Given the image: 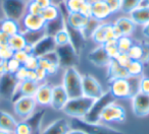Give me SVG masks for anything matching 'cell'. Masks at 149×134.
Here are the masks:
<instances>
[{
    "label": "cell",
    "instance_id": "obj_20",
    "mask_svg": "<svg viewBox=\"0 0 149 134\" xmlns=\"http://www.w3.org/2000/svg\"><path fill=\"white\" fill-rule=\"evenodd\" d=\"M52 97V87L48 83H41L38 87L36 93L34 96L36 103L42 107L50 106Z\"/></svg>",
    "mask_w": 149,
    "mask_h": 134
},
{
    "label": "cell",
    "instance_id": "obj_18",
    "mask_svg": "<svg viewBox=\"0 0 149 134\" xmlns=\"http://www.w3.org/2000/svg\"><path fill=\"white\" fill-rule=\"evenodd\" d=\"M68 96L62 85H55L52 87V97L50 106L56 111H62L68 101Z\"/></svg>",
    "mask_w": 149,
    "mask_h": 134
},
{
    "label": "cell",
    "instance_id": "obj_1",
    "mask_svg": "<svg viewBox=\"0 0 149 134\" xmlns=\"http://www.w3.org/2000/svg\"><path fill=\"white\" fill-rule=\"evenodd\" d=\"M141 76H129L126 78H116L109 81V93L116 100L132 99L139 93V82Z\"/></svg>",
    "mask_w": 149,
    "mask_h": 134
},
{
    "label": "cell",
    "instance_id": "obj_14",
    "mask_svg": "<svg viewBox=\"0 0 149 134\" xmlns=\"http://www.w3.org/2000/svg\"><path fill=\"white\" fill-rule=\"evenodd\" d=\"M38 87H39V82L38 81L29 80V79L19 81L11 101L15 102L19 98H23V97H34Z\"/></svg>",
    "mask_w": 149,
    "mask_h": 134
},
{
    "label": "cell",
    "instance_id": "obj_17",
    "mask_svg": "<svg viewBox=\"0 0 149 134\" xmlns=\"http://www.w3.org/2000/svg\"><path fill=\"white\" fill-rule=\"evenodd\" d=\"M116 39L120 37H130L135 31L136 25L130 17H120L113 23Z\"/></svg>",
    "mask_w": 149,
    "mask_h": 134
},
{
    "label": "cell",
    "instance_id": "obj_9",
    "mask_svg": "<svg viewBox=\"0 0 149 134\" xmlns=\"http://www.w3.org/2000/svg\"><path fill=\"white\" fill-rule=\"evenodd\" d=\"M36 103L34 97H23L13 102V110L17 117L26 120L29 118L36 110Z\"/></svg>",
    "mask_w": 149,
    "mask_h": 134
},
{
    "label": "cell",
    "instance_id": "obj_34",
    "mask_svg": "<svg viewBox=\"0 0 149 134\" xmlns=\"http://www.w3.org/2000/svg\"><path fill=\"white\" fill-rule=\"evenodd\" d=\"M100 23H101V21H97V19H93V17L90 16L88 23H86V25L84 27V29L82 30L84 37H85L86 39H88V38H91L92 35H93V33L95 32V30L97 29L98 25H99Z\"/></svg>",
    "mask_w": 149,
    "mask_h": 134
},
{
    "label": "cell",
    "instance_id": "obj_5",
    "mask_svg": "<svg viewBox=\"0 0 149 134\" xmlns=\"http://www.w3.org/2000/svg\"><path fill=\"white\" fill-rule=\"evenodd\" d=\"M114 102H116V98L109 91H105L102 93L101 97L94 100L89 112L83 119L89 123H99L101 121V115L105 108Z\"/></svg>",
    "mask_w": 149,
    "mask_h": 134
},
{
    "label": "cell",
    "instance_id": "obj_19",
    "mask_svg": "<svg viewBox=\"0 0 149 134\" xmlns=\"http://www.w3.org/2000/svg\"><path fill=\"white\" fill-rule=\"evenodd\" d=\"M23 27L25 31H40L45 27L46 21L40 14H31L26 13L22 19Z\"/></svg>",
    "mask_w": 149,
    "mask_h": 134
},
{
    "label": "cell",
    "instance_id": "obj_39",
    "mask_svg": "<svg viewBox=\"0 0 149 134\" xmlns=\"http://www.w3.org/2000/svg\"><path fill=\"white\" fill-rule=\"evenodd\" d=\"M54 41H55L56 46H63L66 44L70 43V37H68V34L65 30H61L58 33H56L53 36Z\"/></svg>",
    "mask_w": 149,
    "mask_h": 134
},
{
    "label": "cell",
    "instance_id": "obj_15",
    "mask_svg": "<svg viewBox=\"0 0 149 134\" xmlns=\"http://www.w3.org/2000/svg\"><path fill=\"white\" fill-rule=\"evenodd\" d=\"M56 47L57 46L54 41V38L52 36L45 35L39 42H37L33 46V55L40 58L49 52L55 51Z\"/></svg>",
    "mask_w": 149,
    "mask_h": 134
},
{
    "label": "cell",
    "instance_id": "obj_31",
    "mask_svg": "<svg viewBox=\"0 0 149 134\" xmlns=\"http://www.w3.org/2000/svg\"><path fill=\"white\" fill-rule=\"evenodd\" d=\"M22 34L24 35L26 39V42L29 45L34 46L37 42H39L44 36L46 35L45 31L43 30H40V31H24L22 32Z\"/></svg>",
    "mask_w": 149,
    "mask_h": 134
},
{
    "label": "cell",
    "instance_id": "obj_36",
    "mask_svg": "<svg viewBox=\"0 0 149 134\" xmlns=\"http://www.w3.org/2000/svg\"><path fill=\"white\" fill-rule=\"evenodd\" d=\"M142 0H122V4H120V10L125 13H130L137 7L141 5Z\"/></svg>",
    "mask_w": 149,
    "mask_h": 134
},
{
    "label": "cell",
    "instance_id": "obj_42",
    "mask_svg": "<svg viewBox=\"0 0 149 134\" xmlns=\"http://www.w3.org/2000/svg\"><path fill=\"white\" fill-rule=\"evenodd\" d=\"M13 134H32L31 128L27 124V122L25 120H23L21 122H17Z\"/></svg>",
    "mask_w": 149,
    "mask_h": 134
},
{
    "label": "cell",
    "instance_id": "obj_7",
    "mask_svg": "<svg viewBox=\"0 0 149 134\" xmlns=\"http://www.w3.org/2000/svg\"><path fill=\"white\" fill-rule=\"evenodd\" d=\"M55 51L59 60V67H63L66 69L68 67H76L79 64L80 55L70 43L63 46H57Z\"/></svg>",
    "mask_w": 149,
    "mask_h": 134
},
{
    "label": "cell",
    "instance_id": "obj_52",
    "mask_svg": "<svg viewBox=\"0 0 149 134\" xmlns=\"http://www.w3.org/2000/svg\"><path fill=\"white\" fill-rule=\"evenodd\" d=\"M9 41V36L6 35L5 33H3L2 31H0V47L8 45Z\"/></svg>",
    "mask_w": 149,
    "mask_h": 134
},
{
    "label": "cell",
    "instance_id": "obj_58",
    "mask_svg": "<svg viewBox=\"0 0 149 134\" xmlns=\"http://www.w3.org/2000/svg\"><path fill=\"white\" fill-rule=\"evenodd\" d=\"M51 1V4L55 5V6H59L61 3L64 2V0H50Z\"/></svg>",
    "mask_w": 149,
    "mask_h": 134
},
{
    "label": "cell",
    "instance_id": "obj_53",
    "mask_svg": "<svg viewBox=\"0 0 149 134\" xmlns=\"http://www.w3.org/2000/svg\"><path fill=\"white\" fill-rule=\"evenodd\" d=\"M8 72V69H7V61H3L1 60L0 61V75L4 74V73Z\"/></svg>",
    "mask_w": 149,
    "mask_h": 134
},
{
    "label": "cell",
    "instance_id": "obj_8",
    "mask_svg": "<svg viewBox=\"0 0 149 134\" xmlns=\"http://www.w3.org/2000/svg\"><path fill=\"white\" fill-rule=\"evenodd\" d=\"M19 81L13 73L6 72L0 75V100L13 99Z\"/></svg>",
    "mask_w": 149,
    "mask_h": 134
},
{
    "label": "cell",
    "instance_id": "obj_16",
    "mask_svg": "<svg viewBox=\"0 0 149 134\" xmlns=\"http://www.w3.org/2000/svg\"><path fill=\"white\" fill-rule=\"evenodd\" d=\"M88 60L97 67H107L111 61V58L106 53L105 49L102 45L98 46L88 54Z\"/></svg>",
    "mask_w": 149,
    "mask_h": 134
},
{
    "label": "cell",
    "instance_id": "obj_33",
    "mask_svg": "<svg viewBox=\"0 0 149 134\" xmlns=\"http://www.w3.org/2000/svg\"><path fill=\"white\" fill-rule=\"evenodd\" d=\"M40 15L43 17V19L46 23H47V21H53V19H57L60 15L59 7L51 4V5H49V6L42 9V12Z\"/></svg>",
    "mask_w": 149,
    "mask_h": 134
},
{
    "label": "cell",
    "instance_id": "obj_44",
    "mask_svg": "<svg viewBox=\"0 0 149 134\" xmlns=\"http://www.w3.org/2000/svg\"><path fill=\"white\" fill-rule=\"evenodd\" d=\"M22 65H23V64L19 63L17 59H15V58L13 57L11 59H9L8 61H7V69H8V72L15 74V73L21 68Z\"/></svg>",
    "mask_w": 149,
    "mask_h": 134
},
{
    "label": "cell",
    "instance_id": "obj_62",
    "mask_svg": "<svg viewBox=\"0 0 149 134\" xmlns=\"http://www.w3.org/2000/svg\"><path fill=\"white\" fill-rule=\"evenodd\" d=\"M0 19H2V17H1V15H0Z\"/></svg>",
    "mask_w": 149,
    "mask_h": 134
},
{
    "label": "cell",
    "instance_id": "obj_28",
    "mask_svg": "<svg viewBox=\"0 0 149 134\" xmlns=\"http://www.w3.org/2000/svg\"><path fill=\"white\" fill-rule=\"evenodd\" d=\"M63 29H64V19L62 16L61 12H60V15L57 19H53L51 21H47L45 23V27H44V31H45L46 35L52 36V37L56 33H58V32Z\"/></svg>",
    "mask_w": 149,
    "mask_h": 134
},
{
    "label": "cell",
    "instance_id": "obj_40",
    "mask_svg": "<svg viewBox=\"0 0 149 134\" xmlns=\"http://www.w3.org/2000/svg\"><path fill=\"white\" fill-rule=\"evenodd\" d=\"M23 66L28 70H36L39 67V58L34 55H30L25 61V63L23 64Z\"/></svg>",
    "mask_w": 149,
    "mask_h": 134
},
{
    "label": "cell",
    "instance_id": "obj_35",
    "mask_svg": "<svg viewBox=\"0 0 149 134\" xmlns=\"http://www.w3.org/2000/svg\"><path fill=\"white\" fill-rule=\"evenodd\" d=\"M105 49L106 53L109 55V57L111 59H116L118 57V55L120 54V51L118 49V44H116V40H110V41L106 42L104 45H102Z\"/></svg>",
    "mask_w": 149,
    "mask_h": 134
},
{
    "label": "cell",
    "instance_id": "obj_38",
    "mask_svg": "<svg viewBox=\"0 0 149 134\" xmlns=\"http://www.w3.org/2000/svg\"><path fill=\"white\" fill-rule=\"evenodd\" d=\"M129 57L132 60H141L142 57V46L141 43H133L129 51L127 52Z\"/></svg>",
    "mask_w": 149,
    "mask_h": 134
},
{
    "label": "cell",
    "instance_id": "obj_4",
    "mask_svg": "<svg viewBox=\"0 0 149 134\" xmlns=\"http://www.w3.org/2000/svg\"><path fill=\"white\" fill-rule=\"evenodd\" d=\"M68 122L70 129L81 130L86 134H126L109 126L102 125L99 123H89L84 119H79V118H70Z\"/></svg>",
    "mask_w": 149,
    "mask_h": 134
},
{
    "label": "cell",
    "instance_id": "obj_21",
    "mask_svg": "<svg viewBox=\"0 0 149 134\" xmlns=\"http://www.w3.org/2000/svg\"><path fill=\"white\" fill-rule=\"evenodd\" d=\"M110 14H111V11L108 8L107 4L104 2V0H98L90 5V16L97 21H103L107 19Z\"/></svg>",
    "mask_w": 149,
    "mask_h": 134
},
{
    "label": "cell",
    "instance_id": "obj_49",
    "mask_svg": "<svg viewBox=\"0 0 149 134\" xmlns=\"http://www.w3.org/2000/svg\"><path fill=\"white\" fill-rule=\"evenodd\" d=\"M116 60L118 61V63H120L122 66H125L126 67L129 64V62L131 61V58L129 57V55L127 53H120L118 55V57L116 58Z\"/></svg>",
    "mask_w": 149,
    "mask_h": 134
},
{
    "label": "cell",
    "instance_id": "obj_57",
    "mask_svg": "<svg viewBox=\"0 0 149 134\" xmlns=\"http://www.w3.org/2000/svg\"><path fill=\"white\" fill-rule=\"evenodd\" d=\"M68 134H86V133L83 131H81V130H78V129H70Z\"/></svg>",
    "mask_w": 149,
    "mask_h": 134
},
{
    "label": "cell",
    "instance_id": "obj_47",
    "mask_svg": "<svg viewBox=\"0 0 149 134\" xmlns=\"http://www.w3.org/2000/svg\"><path fill=\"white\" fill-rule=\"evenodd\" d=\"M139 91L149 95V77H141L139 82Z\"/></svg>",
    "mask_w": 149,
    "mask_h": 134
},
{
    "label": "cell",
    "instance_id": "obj_22",
    "mask_svg": "<svg viewBox=\"0 0 149 134\" xmlns=\"http://www.w3.org/2000/svg\"><path fill=\"white\" fill-rule=\"evenodd\" d=\"M70 130V122L65 118H60L48 125L41 134H68Z\"/></svg>",
    "mask_w": 149,
    "mask_h": 134
},
{
    "label": "cell",
    "instance_id": "obj_48",
    "mask_svg": "<svg viewBox=\"0 0 149 134\" xmlns=\"http://www.w3.org/2000/svg\"><path fill=\"white\" fill-rule=\"evenodd\" d=\"M29 54L27 53V52L25 51V50H19V51H15V54H13V58L15 59H17V61L19 62V63L24 64L25 63V61L28 59V57H29Z\"/></svg>",
    "mask_w": 149,
    "mask_h": 134
},
{
    "label": "cell",
    "instance_id": "obj_11",
    "mask_svg": "<svg viewBox=\"0 0 149 134\" xmlns=\"http://www.w3.org/2000/svg\"><path fill=\"white\" fill-rule=\"evenodd\" d=\"M91 39L99 45H104L106 42L110 41V40H116L113 23H101L93 33Z\"/></svg>",
    "mask_w": 149,
    "mask_h": 134
},
{
    "label": "cell",
    "instance_id": "obj_32",
    "mask_svg": "<svg viewBox=\"0 0 149 134\" xmlns=\"http://www.w3.org/2000/svg\"><path fill=\"white\" fill-rule=\"evenodd\" d=\"M126 68L129 76H141L144 70V64L140 60H131Z\"/></svg>",
    "mask_w": 149,
    "mask_h": 134
},
{
    "label": "cell",
    "instance_id": "obj_43",
    "mask_svg": "<svg viewBox=\"0 0 149 134\" xmlns=\"http://www.w3.org/2000/svg\"><path fill=\"white\" fill-rule=\"evenodd\" d=\"M42 9L43 8L36 2L35 0H30V2H28L27 13H31V14H41Z\"/></svg>",
    "mask_w": 149,
    "mask_h": 134
},
{
    "label": "cell",
    "instance_id": "obj_10",
    "mask_svg": "<svg viewBox=\"0 0 149 134\" xmlns=\"http://www.w3.org/2000/svg\"><path fill=\"white\" fill-rule=\"evenodd\" d=\"M82 89L83 96L93 100L98 99L104 93L99 81L89 73L82 76Z\"/></svg>",
    "mask_w": 149,
    "mask_h": 134
},
{
    "label": "cell",
    "instance_id": "obj_24",
    "mask_svg": "<svg viewBox=\"0 0 149 134\" xmlns=\"http://www.w3.org/2000/svg\"><path fill=\"white\" fill-rule=\"evenodd\" d=\"M45 110L42 109L37 112H34L29 118L25 120L27 124L31 128L32 134H41V126H42V120L45 115Z\"/></svg>",
    "mask_w": 149,
    "mask_h": 134
},
{
    "label": "cell",
    "instance_id": "obj_46",
    "mask_svg": "<svg viewBox=\"0 0 149 134\" xmlns=\"http://www.w3.org/2000/svg\"><path fill=\"white\" fill-rule=\"evenodd\" d=\"M104 2L107 4L108 8L110 9L111 13L116 12L118 10H120L122 0H104Z\"/></svg>",
    "mask_w": 149,
    "mask_h": 134
},
{
    "label": "cell",
    "instance_id": "obj_45",
    "mask_svg": "<svg viewBox=\"0 0 149 134\" xmlns=\"http://www.w3.org/2000/svg\"><path fill=\"white\" fill-rule=\"evenodd\" d=\"M141 46H142V57L140 61L143 64H147L149 62V43L142 42Z\"/></svg>",
    "mask_w": 149,
    "mask_h": 134
},
{
    "label": "cell",
    "instance_id": "obj_26",
    "mask_svg": "<svg viewBox=\"0 0 149 134\" xmlns=\"http://www.w3.org/2000/svg\"><path fill=\"white\" fill-rule=\"evenodd\" d=\"M130 19L135 25H145L149 23V6H139L130 12Z\"/></svg>",
    "mask_w": 149,
    "mask_h": 134
},
{
    "label": "cell",
    "instance_id": "obj_13",
    "mask_svg": "<svg viewBox=\"0 0 149 134\" xmlns=\"http://www.w3.org/2000/svg\"><path fill=\"white\" fill-rule=\"evenodd\" d=\"M132 110L135 116L139 118L149 115V95L139 91L132 98Z\"/></svg>",
    "mask_w": 149,
    "mask_h": 134
},
{
    "label": "cell",
    "instance_id": "obj_37",
    "mask_svg": "<svg viewBox=\"0 0 149 134\" xmlns=\"http://www.w3.org/2000/svg\"><path fill=\"white\" fill-rule=\"evenodd\" d=\"M134 42L130 39V37H120L116 39V44H118V49L120 53H127L131 46Z\"/></svg>",
    "mask_w": 149,
    "mask_h": 134
},
{
    "label": "cell",
    "instance_id": "obj_61",
    "mask_svg": "<svg viewBox=\"0 0 149 134\" xmlns=\"http://www.w3.org/2000/svg\"><path fill=\"white\" fill-rule=\"evenodd\" d=\"M1 23H2V19H0V31H1Z\"/></svg>",
    "mask_w": 149,
    "mask_h": 134
},
{
    "label": "cell",
    "instance_id": "obj_60",
    "mask_svg": "<svg viewBox=\"0 0 149 134\" xmlns=\"http://www.w3.org/2000/svg\"><path fill=\"white\" fill-rule=\"evenodd\" d=\"M0 134H13V133H11V132H8V131H4V130L0 129Z\"/></svg>",
    "mask_w": 149,
    "mask_h": 134
},
{
    "label": "cell",
    "instance_id": "obj_6",
    "mask_svg": "<svg viewBox=\"0 0 149 134\" xmlns=\"http://www.w3.org/2000/svg\"><path fill=\"white\" fill-rule=\"evenodd\" d=\"M27 5L26 0H2L1 10L5 19L19 21L27 13Z\"/></svg>",
    "mask_w": 149,
    "mask_h": 134
},
{
    "label": "cell",
    "instance_id": "obj_41",
    "mask_svg": "<svg viewBox=\"0 0 149 134\" xmlns=\"http://www.w3.org/2000/svg\"><path fill=\"white\" fill-rule=\"evenodd\" d=\"M13 54H15V51L8 45L0 47V60L8 61L9 59L13 57Z\"/></svg>",
    "mask_w": 149,
    "mask_h": 134
},
{
    "label": "cell",
    "instance_id": "obj_54",
    "mask_svg": "<svg viewBox=\"0 0 149 134\" xmlns=\"http://www.w3.org/2000/svg\"><path fill=\"white\" fill-rule=\"evenodd\" d=\"M35 1L42 7V8H45V7L51 5V1H50V0H35Z\"/></svg>",
    "mask_w": 149,
    "mask_h": 134
},
{
    "label": "cell",
    "instance_id": "obj_55",
    "mask_svg": "<svg viewBox=\"0 0 149 134\" xmlns=\"http://www.w3.org/2000/svg\"><path fill=\"white\" fill-rule=\"evenodd\" d=\"M27 79H29V80L37 81V74H36V70H29Z\"/></svg>",
    "mask_w": 149,
    "mask_h": 134
},
{
    "label": "cell",
    "instance_id": "obj_3",
    "mask_svg": "<svg viewBox=\"0 0 149 134\" xmlns=\"http://www.w3.org/2000/svg\"><path fill=\"white\" fill-rule=\"evenodd\" d=\"M93 102V99H90L85 96L74 98V99H68V103L62 109V112L65 115L70 116V118L83 119L89 112Z\"/></svg>",
    "mask_w": 149,
    "mask_h": 134
},
{
    "label": "cell",
    "instance_id": "obj_56",
    "mask_svg": "<svg viewBox=\"0 0 149 134\" xmlns=\"http://www.w3.org/2000/svg\"><path fill=\"white\" fill-rule=\"evenodd\" d=\"M142 34H143V36H144V37H146V38H148V39H149V23H146L145 25H143Z\"/></svg>",
    "mask_w": 149,
    "mask_h": 134
},
{
    "label": "cell",
    "instance_id": "obj_50",
    "mask_svg": "<svg viewBox=\"0 0 149 134\" xmlns=\"http://www.w3.org/2000/svg\"><path fill=\"white\" fill-rule=\"evenodd\" d=\"M28 72H29V70H28L27 68H25V67L22 65V67L15 73V77H17L19 81H23V80H26V79H27Z\"/></svg>",
    "mask_w": 149,
    "mask_h": 134
},
{
    "label": "cell",
    "instance_id": "obj_23",
    "mask_svg": "<svg viewBox=\"0 0 149 134\" xmlns=\"http://www.w3.org/2000/svg\"><path fill=\"white\" fill-rule=\"evenodd\" d=\"M129 77V73L125 66L118 63L116 59H112L107 66V79L108 81L116 78H126Z\"/></svg>",
    "mask_w": 149,
    "mask_h": 134
},
{
    "label": "cell",
    "instance_id": "obj_27",
    "mask_svg": "<svg viewBox=\"0 0 149 134\" xmlns=\"http://www.w3.org/2000/svg\"><path fill=\"white\" fill-rule=\"evenodd\" d=\"M17 121L9 113L0 110V129L13 133L17 127Z\"/></svg>",
    "mask_w": 149,
    "mask_h": 134
},
{
    "label": "cell",
    "instance_id": "obj_12",
    "mask_svg": "<svg viewBox=\"0 0 149 134\" xmlns=\"http://www.w3.org/2000/svg\"><path fill=\"white\" fill-rule=\"evenodd\" d=\"M126 120V110L120 105L111 103L105 108L101 115V121L110 123V122H124Z\"/></svg>",
    "mask_w": 149,
    "mask_h": 134
},
{
    "label": "cell",
    "instance_id": "obj_63",
    "mask_svg": "<svg viewBox=\"0 0 149 134\" xmlns=\"http://www.w3.org/2000/svg\"><path fill=\"white\" fill-rule=\"evenodd\" d=\"M0 61H1V60H0Z\"/></svg>",
    "mask_w": 149,
    "mask_h": 134
},
{
    "label": "cell",
    "instance_id": "obj_25",
    "mask_svg": "<svg viewBox=\"0 0 149 134\" xmlns=\"http://www.w3.org/2000/svg\"><path fill=\"white\" fill-rule=\"evenodd\" d=\"M63 4L70 12L80 11L90 16V5L87 3V0H64Z\"/></svg>",
    "mask_w": 149,
    "mask_h": 134
},
{
    "label": "cell",
    "instance_id": "obj_29",
    "mask_svg": "<svg viewBox=\"0 0 149 134\" xmlns=\"http://www.w3.org/2000/svg\"><path fill=\"white\" fill-rule=\"evenodd\" d=\"M1 31L6 35H8L9 37L15 35V34L21 33L19 21L9 19H3L2 23H1Z\"/></svg>",
    "mask_w": 149,
    "mask_h": 134
},
{
    "label": "cell",
    "instance_id": "obj_59",
    "mask_svg": "<svg viewBox=\"0 0 149 134\" xmlns=\"http://www.w3.org/2000/svg\"><path fill=\"white\" fill-rule=\"evenodd\" d=\"M140 6H149V0H142Z\"/></svg>",
    "mask_w": 149,
    "mask_h": 134
},
{
    "label": "cell",
    "instance_id": "obj_51",
    "mask_svg": "<svg viewBox=\"0 0 149 134\" xmlns=\"http://www.w3.org/2000/svg\"><path fill=\"white\" fill-rule=\"evenodd\" d=\"M36 74H37V81L38 82H41V81H43L44 79L47 77L48 73L46 72V70L38 67V68L36 69Z\"/></svg>",
    "mask_w": 149,
    "mask_h": 134
},
{
    "label": "cell",
    "instance_id": "obj_2",
    "mask_svg": "<svg viewBox=\"0 0 149 134\" xmlns=\"http://www.w3.org/2000/svg\"><path fill=\"white\" fill-rule=\"evenodd\" d=\"M62 87L65 89L70 99L83 96L82 89V75L76 67H68L65 69L62 77Z\"/></svg>",
    "mask_w": 149,
    "mask_h": 134
},
{
    "label": "cell",
    "instance_id": "obj_30",
    "mask_svg": "<svg viewBox=\"0 0 149 134\" xmlns=\"http://www.w3.org/2000/svg\"><path fill=\"white\" fill-rule=\"evenodd\" d=\"M8 46L13 50V51H19V50H24L25 47L27 46V42L24 37V35L21 33L15 34V35L9 37Z\"/></svg>",
    "mask_w": 149,
    "mask_h": 134
}]
</instances>
